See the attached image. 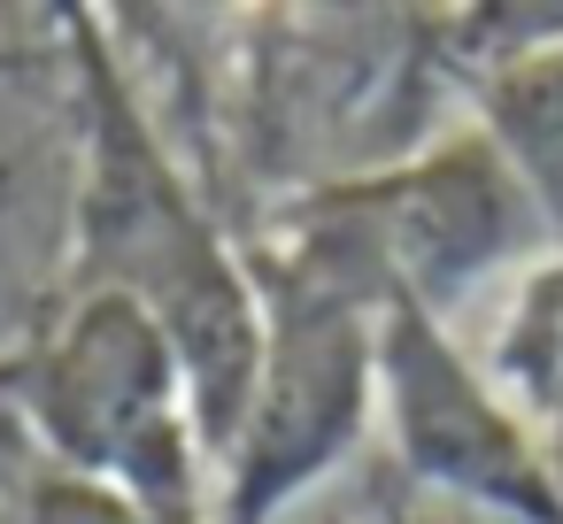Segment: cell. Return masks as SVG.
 Returning <instances> with one entry per match:
<instances>
[{
	"instance_id": "cell-1",
	"label": "cell",
	"mask_w": 563,
	"mask_h": 524,
	"mask_svg": "<svg viewBox=\"0 0 563 524\" xmlns=\"http://www.w3.org/2000/svg\"><path fill=\"white\" fill-rule=\"evenodd\" d=\"M63 24V63H70V132H78V186H70V278L86 293H124L140 301L163 339L186 363L194 416L209 439V462H224L255 347H263V309H255V270L232 224L209 209L201 178L155 124L140 78L124 70L109 24L93 9L55 16Z\"/></svg>"
},
{
	"instance_id": "cell-2",
	"label": "cell",
	"mask_w": 563,
	"mask_h": 524,
	"mask_svg": "<svg viewBox=\"0 0 563 524\" xmlns=\"http://www.w3.org/2000/svg\"><path fill=\"white\" fill-rule=\"evenodd\" d=\"M0 409L40 447V470L109 486L155 524H209L217 462L194 386L140 301L63 286L0 355Z\"/></svg>"
},
{
	"instance_id": "cell-3",
	"label": "cell",
	"mask_w": 563,
	"mask_h": 524,
	"mask_svg": "<svg viewBox=\"0 0 563 524\" xmlns=\"http://www.w3.org/2000/svg\"><path fill=\"white\" fill-rule=\"evenodd\" d=\"M263 347L247 378L240 432L217 462L209 524H278L317 493L378 424V293L347 278L324 247L263 224L247 239Z\"/></svg>"
},
{
	"instance_id": "cell-4",
	"label": "cell",
	"mask_w": 563,
	"mask_h": 524,
	"mask_svg": "<svg viewBox=\"0 0 563 524\" xmlns=\"http://www.w3.org/2000/svg\"><path fill=\"white\" fill-rule=\"evenodd\" d=\"M271 224L324 247L378 301H417L432 316H455L486 278H501L540 239H555L525 178L478 124H455L409 155L324 178L301 201H286Z\"/></svg>"
},
{
	"instance_id": "cell-5",
	"label": "cell",
	"mask_w": 563,
	"mask_h": 524,
	"mask_svg": "<svg viewBox=\"0 0 563 524\" xmlns=\"http://www.w3.org/2000/svg\"><path fill=\"white\" fill-rule=\"evenodd\" d=\"M378 432L409 486L478 524H563V462L525 401L417 301L378 309Z\"/></svg>"
},
{
	"instance_id": "cell-6",
	"label": "cell",
	"mask_w": 563,
	"mask_h": 524,
	"mask_svg": "<svg viewBox=\"0 0 563 524\" xmlns=\"http://www.w3.org/2000/svg\"><path fill=\"white\" fill-rule=\"evenodd\" d=\"M471 124L509 155L532 209L563 239V24L471 86Z\"/></svg>"
},
{
	"instance_id": "cell-7",
	"label": "cell",
	"mask_w": 563,
	"mask_h": 524,
	"mask_svg": "<svg viewBox=\"0 0 563 524\" xmlns=\"http://www.w3.org/2000/svg\"><path fill=\"white\" fill-rule=\"evenodd\" d=\"M16 524H155V516H147V509H132V501H124V493H109V486L63 478V470H32Z\"/></svg>"
},
{
	"instance_id": "cell-8",
	"label": "cell",
	"mask_w": 563,
	"mask_h": 524,
	"mask_svg": "<svg viewBox=\"0 0 563 524\" xmlns=\"http://www.w3.org/2000/svg\"><path fill=\"white\" fill-rule=\"evenodd\" d=\"M386 524H478V516H463V509H401V516H386Z\"/></svg>"
}]
</instances>
